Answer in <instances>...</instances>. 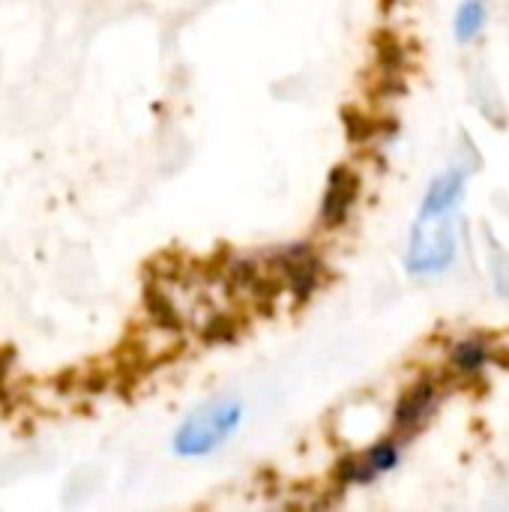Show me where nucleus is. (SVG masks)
Instances as JSON below:
<instances>
[{"mask_svg": "<svg viewBox=\"0 0 509 512\" xmlns=\"http://www.w3.org/2000/svg\"><path fill=\"white\" fill-rule=\"evenodd\" d=\"M240 420H243V408L237 402H213L183 423V429L174 438V447L180 456H207L228 435H234Z\"/></svg>", "mask_w": 509, "mask_h": 512, "instance_id": "f257e3e1", "label": "nucleus"}, {"mask_svg": "<svg viewBox=\"0 0 509 512\" xmlns=\"http://www.w3.org/2000/svg\"><path fill=\"white\" fill-rule=\"evenodd\" d=\"M435 405H438V381L423 378L420 384H414L396 408V420H393L396 438H414L432 420Z\"/></svg>", "mask_w": 509, "mask_h": 512, "instance_id": "f03ea898", "label": "nucleus"}, {"mask_svg": "<svg viewBox=\"0 0 509 512\" xmlns=\"http://www.w3.org/2000/svg\"><path fill=\"white\" fill-rule=\"evenodd\" d=\"M360 195V174L348 165H339L333 174H330V186H327V195H324V204H321V225L324 228H339L354 201Z\"/></svg>", "mask_w": 509, "mask_h": 512, "instance_id": "7ed1b4c3", "label": "nucleus"}, {"mask_svg": "<svg viewBox=\"0 0 509 512\" xmlns=\"http://www.w3.org/2000/svg\"><path fill=\"white\" fill-rule=\"evenodd\" d=\"M375 51H378V69H381V93H399L405 66H408V51L405 45L393 36V33H381L375 39Z\"/></svg>", "mask_w": 509, "mask_h": 512, "instance_id": "20e7f679", "label": "nucleus"}, {"mask_svg": "<svg viewBox=\"0 0 509 512\" xmlns=\"http://www.w3.org/2000/svg\"><path fill=\"white\" fill-rule=\"evenodd\" d=\"M462 186H465V177L462 174H444L432 183L429 195H426V204H423V219H438L444 216L462 195Z\"/></svg>", "mask_w": 509, "mask_h": 512, "instance_id": "39448f33", "label": "nucleus"}, {"mask_svg": "<svg viewBox=\"0 0 509 512\" xmlns=\"http://www.w3.org/2000/svg\"><path fill=\"white\" fill-rule=\"evenodd\" d=\"M489 360V348L486 342L480 339H471V342H459L453 348V369L462 372V375H477Z\"/></svg>", "mask_w": 509, "mask_h": 512, "instance_id": "423d86ee", "label": "nucleus"}, {"mask_svg": "<svg viewBox=\"0 0 509 512\" xmlns=\"http://www.w3.org/2000/svg\"><path fill=\"white\" fill-rule=\"evenodd\" d=\"M144 303H147V309H150V318H153L159 327H165V330H180V315H177V309H174V303H171V297H168L165 291L150 288L147 297H144Z\"/></svg>", "mask_w": 509, "mask_h": 512, "instance_id": "0eeeda50", "label": "nucleus"}, {"mask_svg": "<svg viewBox=\"0 0 509 512\" xmlns=\"http://www.w3.org/2000/svg\"><path fill=\"white\" fill-rule=\"evenodd\" d=\"M240 333V321L234 315H213L204 330H201V339L210 342V345H225V342H234Z\"/></svg>", "mask_w": 509, "mask_h": 512, "instance_id": "6e6552de", "label": "nucleus"}, {"mask_svg": "<svg viewBox=\"0 0 509 512\" xmlns=\"http://www.w3.org/2000/svg\"><path fill=\"white\" fill-rule=\"evenodd\" d=\"M363 462H366V468H369L372 480H375L378 474H384V471L396 468V462H399V447H396V438L375 444V447H372V450L363 456Z\"/></svg>", "mask_w": 509, "mask_h": 512, "instance_id": "1a4fd4ad", "label": "nucleus"}, {"mask_svg": "<svg viewBox=\"0 0 509 512\" xmlns=\"http://www.w3.org/2000/svg\"><path fill=\"white\" fill-rule=\"evenodd\" d=\"M483 21H486L483 3H480V0H468V3L459 9V15H456V33H459V39H462V42L474 39V36L480 33Z\"/></svg>", "mask_w": 509, "mask_h": 512, "instance_id": "9d476101", "label": "nucleus"}, {"mask_svg": "<svg viewBox=\"0 0 509 512\" xmlns=\"http://www.w3.org/2000/svg\"><path fill=\"white\" fill-rule=\"evenodd\" d=\"M345 126H348V138L357 141V144L369 141V138L378 132V123H375L369 114L357 111V108H348V111H345Z\"/></svg>", "mask_w": 509, "mask_h": 512, "instance_id": "9b49d317", "label": "nucleus"}]
</instances>
